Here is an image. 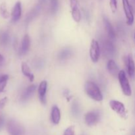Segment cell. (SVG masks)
<instances>
[{
	"label": "cell",
	"mask_w": 135,
	"mask_h": 135,
	"mask_svg": "<svg viewBox=\"0 0 135 135\" xmlns=\"http://www.w3.org/2000/svg\"><path fill=\"white\" fill-rule=\"evenodd\" d=\"M7 97H4L0 100V109H3L7 102Z\"/></svg>",
	"instance_id": "cell-28"
},
{
	"label": "cell",
	"mask_w": 135,
	"mask_h": 135,
	"mask_svg": "<svg viewBox=\"0 0 135 135\" xmlns=\"http://www.w3.org/2000/svg\"><path fill=\"white\" fill-rule=\"evenodd\" d=\"M123 7L127 18V24L131 26L134 22V15H133L132 7L129 0H122Z\"/></svg>",
	"instance_id": "cell-6"
},
{
	"label": "cell",
	"mask_w": 135,
	"mask_h": 135,
	"mask_svg": "<svg viewBox=\"0 0 135 135\" xmlns=\"http://www.w3.org/2000/svg\"><path fill=\"white\" fill-rule=\"evenodd\" d=\"M63 135H75V127L72 125L67 128L63 133Z\"/></svg>",
	"instance_id": "cell-27"
},
{
	"label": "cell",
	"mask_w": 135,
	"mask_h": 135,
	"mask_svg": "<svg viewBox=\"0 0 135 135\" xmlns=\"http://www.w3.org/2000/svg\"><path fill=\"white\" fill-rule=\"evenodd\" d=\"M70 7L73 19L76 22H79L81 20V13L79 9L78 0H70Z\"/></svg>",
	"instance_id": "cell-8"
},
{
	"label": "cell",
	"mask_w": 135,
	"mask_h": 135,
	"mask_svg": "<svg viewBox=\"0 0 135 135\" xmlns=\"http://www.w3.org/2000/svg\"><path fill=\"white\" fill-rule=\"evenodd\" d=\"M134 39H135V34H134Z\"/></svg>",
	"instance_id": "cell-32"
},
{
	"label": "cell",
	"mask_w": 135,
	"mask_h": 135,
	"mask_svg": "<svg viewBox=\"0 0 135 135\" xmlns=\"http://www.w3.org/2000/svg\"><path fill=\"white\" fill-rule=\"evenodd\" d=\"M30 46V38L28 34H25L21 42V47L19 50V54L21 55H25L28 51Z\"/></svg>",
	"instance_id": "cell-12"
},
{
	"label": "cell",
	"mask_w": 135,
	"mask_h": 135,
	"mask_svg": "<svg viewBox=\"0 0 135 135\" xmlns=\"http://www.w3.org/2000/svg\"><path fill=\"white\" fill-rule=\"evenodd\" d=\"M73 55L72 50L70 48H64L59 52L58 57L60 60H66L71 57Z\"/></svg>",
	"instance_id": "cell-19"
},
{
	"label": "cell",
	"mask_w": 135,
	"mask_h": 135,
	"mask_svg": "<svg viewBox=\"0 0 135 135\" xmlns=\"http://www.w3.org/2000/svg\"><path fill=\"white\" fill-rule=\"evenodd\" d=\"M9 80V75H3L0 76V92H3Z\"/></svg>",
	"instance_id": "cell-22"
},
{
	"label": "cell",
	"mask_w": 135,
	"mask_h": 135,
	"mask_svg": "<svg viewBox=\"0 0 135 135\" xmlns=\"http://www.w3.org/2000/svg\"><path fill=\"white\" fill-rule=\"evenodd\" d=\"M109 106L113 112H116L123 119H126L127 117V112L125 105L121 102L117 100H111L109 102Z\"/></svg>",
	"instance_id": "cell-4"
},
{
	"label": "cell",
	"mask_w": 135,
	"mask_h": 135,
	"mask_svg": "<svg viewBox=\"0 0 135 135\" xmlns=\"http://www.w3.org/2000/svg\"><path fill=\"white\" fill-rule=\"evenodd\" d=\"M4 61H5V59H4V57L3 56V55H1V54H0V67H1V66L3 65Z\"/></svg>",
	"instance_id": "cell-29"
},
{
	"label": "cell",
	"mask_w": 135,
	"mask_h": 135,
	"mask_svg": "<svg viewBox=\"0 0 135 135\" xmlns=\"http://www.w3.org/2000/svg\"><path fill=\"white\" fill-rule=\"evenodd\" d=\"M4 123V119L3 117H0V129L3 127Z\"/></svg>",
	"instance_id": "cell-30"
},
{
	"label": "cell",
	"mask_w": 135,
	"mask_h": 135,
	"mask_svg": "<svg viewBox=\"0 0 135 135\" xmlns=\"http://www.w3.org/2000/svg\"><path fill=\"white\" fill-rule=\"evenodd\" d=\"M110 38H105L102 41V47L104 54L107 55H113L115 52V47Z\"/></svg>",
	"instance_id": "cell-9"
},
{
	"label": "cell",
	"mask_w": 135,
	"mask_h": 135,
	"mask_svg": "<svg viewBox=\"0 0 135 135\" xmlns=\"http://www.w3.org/2000/svg\"><path fill=\"white\" fill-rule=\"evenodd\" d=\"M7 130L9 135H25V130L21 124L13 119L9 120L7 124Z\"/></svg>",
	"instance_id": "cell-2"
},
{
	"label": "cell",
	"mask_w": 135,
	"mask_h": 135,
	"mask_svg": "<svg viewBox=\"0 0 135 135\" xmlns=\"http://www.w3.org/2000/svg\"><path fill=\"white\" fill-rule=\"evenodd\" d=\"M51 122L55 125H58L61 120V112L60 109L56 105L53 106L51 108Z\"/></svg>",
	"instance_id": "cell-15"
},
{
	"label": "cell",
	"mask_w": 135,
	"mask_h": 135,
	"mask_svg": "<svg viewBox=\"0 0 135 135\" xmlns=\"http://www.w3.org/2000/svg\"><path fill=\"white\" fill-rule=\"evenodd\" d=\"M10 40V36L7 32H3L0 34V44L1 46H7Z\"/></svg>",
	"instance_id": "cell-20"
},
{
	"label": "cell",
	"mask_w": 135,
	"mask_h": 135,
	"mask_svg": "<svg viewBox=\"0 0 135 135\" xmlns=\"http://www.w3.org/2000/svg\"><path fill=\"white\" fill-rule=\"evenodd\" d=\"M22 15V5L20 1L15 4L11 13V22H17L21 18Z\"/></svg>",
	"instance_id": "cell-11"
},
{
	"label": "cell",
	"mask_w": 135,
	"mask_h": 135,
	"mask_svg": "<svg viewBox=\"0 0 135 135\" xmlns=\"http://www.w3.org/2000/svg\"><path fill=\"white\" fill-rule=\"evenodd\" d=\"M104 23L109 38L112 40L115 39V32L114 28H113L111 22H109V19L105 17H104Z\"/></svg>",
	"instance_id": "cell-16"
},
{
	"label": "cell",
	"mask_w": 135,
	"mask_h": 135,
	"mask_svg": "<svg viewBox=\"0 0 135 135\" xmlns=\"http://www.w3.org/2000/svg\"><path fill=\"white\" fill-rule=\"evenodd\" d=\"M47 83L46 80H42L39 84L38 88V94L40 102L45 105L46 104V92H47Z\"/></svg>",
	"instance_id": "cell-10"
},
{
	"label": "cell",
	"mask_w": 135,
	"mask_h": 135,
	"mask_svg": "<svg viewBox=\"0 0 135 135\" xmlns=\"http://www.w3.org/2000/svg\"><path fill=\"white\" fill-rule=\"evenodd\" d=\"M100 119V113L99 111L89 112L84 115V121L88 126H93L96 125Z\"/></svg>",
	"instance_id": "cell-7"
},
{
	"label": "cell",
	"mask_w": 135,
	"mask_h": 135,
	"mask_svg": "<svg viewBox=\"0 0 135 135\" xmlns=\"http://www.w3.org/2000/svg\"><path fill=\"white\" fill-rule=\"evenodd\" d=\"M118 79L121 85V89L124 94L127 96H130L132 94V90L130 83L126 76V73L124 71L121 70L118 74Z\"/></svg>",
	"instance_id": "cell-3"
},
{
	"label": "cell",
	"mask_w": 135,
	"mask_h": 135,
	"mask_svg": "<svg viewBox=\"0 0 135 135\" xmlns=\"http://www.w3.org/2000/svg\"><path fill=\"white\" fill-rule=\"evenodd\" d=\"M84 89L86 94L92 100L96 102L103 100V95L98 86L92 81H87L84 85Z\"/></svg>",
	"instance_id": "cell-1"
},
{
	"label": "cell",
	"mask_w": 135,
	"mask_h": 135,
	"mask_svg": "<svg viewBox=\"0 0 135 135\" xmlns=\"http://www.w3.org/2000/svg\"><path fill=\"white\" fill-rule=\"evenodd\" d=\"M46 0H40V3H44L45 2V1H46Z\"/></svg>",
	"instance_id": "cell-31"
},
{
	"label": "cell",
	"mask_w": 135,
	"mask_h": 135,
	"mask_svg": "<svg viewBox=\"0 0 135 135\" xmlns=\"http://www.w3.org/2000/svg\"><path fill=\"white\" fill-rule=\"evenodd\" d=\"M125 63L127 67V71L129 76L131 78H133L135 75V64L134 59L131 54L126 57Z\"/></svg>",
	"instance_id": "cell-14"
},
{
	"label": "cell",
	"mask_w": 135,
	"mask_h": 135,
	"mask_svg": "<svg viewBox=\"0 0 135 135\" xmlns=\"http://www.w3.org/2000/svg\"><path fill=\"white\" fill-rule=\"evenodd\" d=\"M50 11L53 14H55L59 8V0H50Z\"/></svg>",
	"instance_id": "cell-23"
},
{
	"label": "cell",
	"mask_w": 135,
	"mask_h": 135,
	"mask_svg": "<svg viewBox=\"0 0 135 135\" xmlns=\"http://www.w3.org/2000/svg\"><path fill=\"white\" fill-rule=\"evenodd\" d=\"M0 15L5 19H7L9 17L10 15H9V11H8L5 3H2L0 5Z\"/></svg>",
	"instance_id": "cell-21"
},
{
	"label": "cell",
	"mask_w": 135,
	"mask_h": 135,
	"mask_svg": "<svg viewBox=\"0 0 135 135\" xmlns=\"http://www.w3.org/2000/svg\"><path fill=\"white\" fill-rule=\"evenodd\" d=\"M100 47L99 43L96 40L93 39L91 42L90 47V57L94 63H97L100 59Z\"/></svg>",
	"instance_id": "cell-5"
},
{
	"label": "cell",
	"mask_w": 135,
	"mask_h": 135,
	"mask_svg": "<svg viewBox=\"0 0 135 135\" xmlns=\"http://www.w3.org/2000/svg\"><path fill=\"white\" fill-rule=\"evenodd\" d=\"M36 89V85H34V84H31V85H30L29 86H28L27 88L24 90L22 95H21V101L26 102L28 100H29V99L33 96L34 93L35 92Z\"/></svg>",
	"instance_id": "cell-13"
},
{
	"label": "cell",
	"mask_w": 135,
	"mask_h": 135,
	"mask_svg": "<svg viewBox=\"0 0 135 135\" xmlns=\"http://www.w3.org/2000/svg\"><path fill=\"white\" fill-rule=\"evenodd\" d=\"M107 67H108V70L109 71V73L112 76H115V77L118 76V74L120 71L119 69L118 66L114 61L112 60V59L109 60V61L108 62V64H107Z\"/></svg>",
	"instance_id": "cell-18"
},
{
	"label": "cell",
	"mask_w": 135,
	"mask_h": 135,
	"mask_svg": "<svg viewBox=\"0 0 135 135\" xmlns=\"http://www.w3.org/2000/svg\"><path fill=\"white\" fill-rule=\"evenodd\" d=\"M72 113L74 115L77 116L80 113V105L77 101H75L72 105Z\"/></svg>",
	"instance_id": "cell-24"
},
{
	"label": "cell",
	"mask_w": 135,
	"mask_h": 135,
	"mask_svg": "<svg viewBox=\"0 0 135 135\" xmlns=\"http://www.w3.org/2000/svg\"><path fill=\"white\" fill-rule=\"evenodd\" d=\"M40 9V7L39 5H38V6L36 7L34 9H33L32 10V11H30V13L28 15L27 20L30 21V20H31L33 17H36V15L38 14V12H39Z\"/></svg>",
	"instance_id": "cell-25"
},
{
	"label": "cell",
	"mask_w": 135,
	"mask_h": 135,
	"mask_svg": "<svg viewBox=\"0 0 135 135\" xmlns=\"http://www.w3.org/2000/svg\"><path fill=\"white\" fill-rule=\"evenodd\" d=\"M109 6L112 12L115 13L117 9V0H110L109 1Z\"/></svg>",
	"instance_id": "cell-26"
},
{
	"label": "cell",
	"mask_w": 135,
	"mask_h": 135,
	"mask_svg": "<svg viewBox=\"0 0 135 135\" xmlns=\"http://www.w3.org/2000/svg\"><path fill=\"white\" fill-rule=\"evenodd\" d=\"M21 71H22V74L25 76H26L30 82L34 81V75L32 73L28 65L25 62H22V64H21Z\"/></svg>",
	"instance_id": "cell-17"
}]
</instances>
